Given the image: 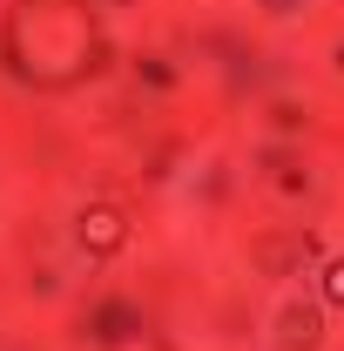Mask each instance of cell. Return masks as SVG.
<instances>
[{
    "label": "cell",
    "instance_id": "cell-4",
    "mask_svg": "<svg viewBox=\"0 0 344 351\" xmlns=\"http://www.w3.org/2000/svg\"><path fill=\"white\" fill-rule=\"evenodd\" d=\"M108 7H135V0H108Z\"/></svg>",
    "mask_w": 344,
    "mask_h": 351
},
{
    "label": "cell",
    "instance_id": "cell-3",
    "mask_svg": "<svg viewBox=\"0 0 344 351\" xmlns=\"http://www.w3.org/2000/svg\"><path fill=\"white\" fill-rule=\"evenodd\" d=\"M324 304H338V311H344V257H338V263H324Z\"/></svg>",
    "mask_w": 344,
    "mask_h": 351
},
{
    "label": "cell",
    "instance_id": "cell-1",
    "mask_svg": "<svg viewBox=\"0 0 344 351\" xmlns=\"http://www.w3.org/2000/svg\"><path fill=\"white\" fill-rule=\"evenodd\" d=\"M82 250L88 257H115L122 243H129V223H122V210H108V203H95V210H82Z\"/></svg>",
    "mask_w": 344,
    "mask_h": 351
},
{
    "label": "cell",
    "instance_id": "cell-2",
    "mask_svg": "<svg viewBox=\"0 0 344 351\" xmlns=\"http://www.w3.org/2000/svg\"><path fill=\"white\" fill-rule=\"evenodd\" d=\"M277 345H284V351H317V345H324V317H317V304L297 298V304L277 311Z\"/></svg>",
    "mask_w": 344,
    "mask_h": 351
}]
</instances>
